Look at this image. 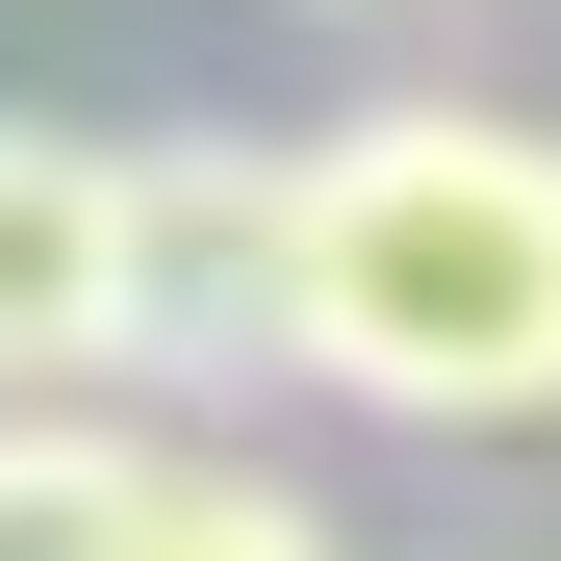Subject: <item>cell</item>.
Wrapping results in <instances>:
<instances>
[{
	"instance_id": "1",
	"label": "cell",
	"mask_w": 561,
	"mask_h": 561,
	"mask_svg": "<svg viewBox=\"0 0 561 561\" xmlns=\"http://www.w3.org/2000/svg\"><path fill=\"white\" fill-rule=\"evenodd\" d=\"M280 383L383 434H561V128L357 103L280 153Z\"/></svg>"
},
{
	"instance_id": "2",
	"label": "cell",
	"mask_w": 561,
	"mask_h": 561,
	"mask_svg": "<svg viewBox=\"0 0 561 561\" xmlns=\"http://www.w3.org/2000/svg\"><path fill=\"white\" fill-rule=\"evenodd\" d=\"M128 383H179V409L280 383V153L128 128Z\"/></svg>"
},
{
	"instance_id": "3",
	"label": "cell",
	"mask_w": 561,
	"mask_h": 561,
	"mask_svg": "<svg viewBox=\"0 0 561 561\" xmlns=\"http://www.w3.org/2000/svg\"><path fill=\"white\" fill-rule=\"evenodd\" d=\"M128 383V128H0V409Z\"/></svg>"
},
{
	"instance_id": "4",
	"label": "cell",
	"mask_w": 561,
	"mask_h": 561,
	"mask_svg": "<svg viewBox=\"0 0 561 561\" xmlns=\"http://www.w3.org/2000/svg\"><path fill=\"white\" fill-rule=\"evenodd\" d=\"M128 536H153L128 409H0V561H128Z\"/></svg>"
},
{
	"instance_id": "5",
	"label": "cell",
	"mask_w": 561,
	"mask_h": 561,
	"mask_svg": "<svg viewBox=\"0 0 561 561\" xmlns=\"http://www.w3.org/2000/svg\"><path fill=\"white\" fill-rule=\"evenodd\" d=\"M128 561H357V536L280 485V459H153V536Z\"/></svg>"
}]
</instances>
